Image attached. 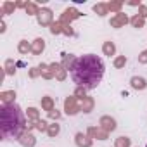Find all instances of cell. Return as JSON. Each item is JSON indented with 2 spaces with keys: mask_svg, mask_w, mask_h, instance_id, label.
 I'll return each mask as SVG.
<instances>
[{
  "mask_svg": "<svg viewBox=\"0 0 147 147\" xmlns=\"http://www.w3.org/2000/svg\"><path fill=\"white\" fill-rule=\"evenodd\" d=\"M104 71H106L104 61L95 54H87L73 61L69 67V75H71V80L78 87L92 90L102 82Z\"/></svg>",
  "mask_w": 147,
  "mask_h": 147,
  "instance_id": "6da1fadb",
  "label": "cell"
},
{
  "mask_svg": "<svg viewBox=\"0 0 147 147\" xmlns=\"http://www.w3.org/2000/svg\"><path fill=\"white\" fill-rule=\"evenodd\" d=\"M145 147H147V145H145Z\"/></svg>",
  "mask_w": 147,
  "mask_h": 147,
  "instance_id": "3957f363",
  "label": "cell"
},
{
  "mask_svg": "<svg viewBox=\"0 0 147 147\" xmlns=\"http://www.w3.org/2000/svg\"><path fill=\"white\" fill-rule=\"evenodd\" d=\"M23 126H24L23 111L14 104L4 106L2 111H0V131H2V137L16 138V137H19Z\"/></svg>",
  "mask_w": 147,
  "mask_h": 147,
  "instance_id": "7a4b0ae2",
  "label": "cell"
}]
</instances>
